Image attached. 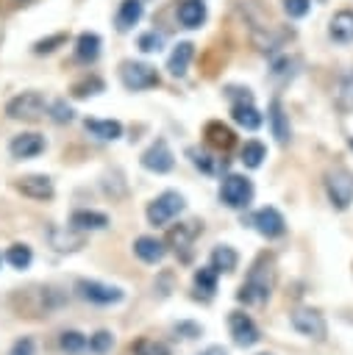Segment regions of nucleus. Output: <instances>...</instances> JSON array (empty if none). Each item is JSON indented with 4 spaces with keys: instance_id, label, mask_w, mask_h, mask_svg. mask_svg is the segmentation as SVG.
<instances>
[{
    "instance_id": "nucleus-1",
    "label": "nucleus",
    "mask_w": 353,
    "mask_h": 355,
    "mask_svg": "<svg viewBox=\"0 0 353 355\" xmlns=\"http://www.w3.org/2000/svg\"><path fill=\"white\" fill-rule=\"evenodd\" d=\"M272 283H275V263L270 255H261L247 269V277L242 280V286L236 291V300L242 305H264L272 294Z\"/></svg>"
},
{
    "instance_id": "nucleus-2",
    "label": "nucleus",
    "mask_w": 353,
    "mask_h": 355,
    "mask_svg": "<svg viewBox=\"0 0 353 355\" xmlns=\"http://www.w3.org/2000/svg\"><path fill=\"white\" fill-rule=\"evenodd\" d=\"M322 183H325L328 202H331L336 211H347V208L353 205V172H350V169L334 166V169L325 172Z\"/></svg>"
},
{
    "instance_id": "nucleus-3",
    "label": "nucleus",
    "mask_w": 353,
    "mask_h": 355,
    "mask_svg": "<svg viewBox=\"0 0 353 355\" xmlns=\"http://www.w3.org/2000/svg\"><path fill=\"white\" fill-rule=\"evenodd\" d=\"M253 194H256L253 180L245 178V175L231 172V175H225L222 183H220V202H222L225 208L242 211V208H247V205L253 202Z\"/></svg>"
},
{
    "instance_id": "nucleus-4",
    "label": "nucleus",
    "mask_w": 353,
    "mask_h": 355,
    "mask_svg": "<svg viewBox=\"0 0 353 355\" xmlns=\"http://www.w3.org/2000/svg\"><path fill=\"white\" fill-rule=\"evenodd\" d=\"M75 294L83 300V302H92V305H120L125 300V291L120 286H111V283H103V280H89V277H78L75 280Z\"/></svg>"
},
{
    "instance_id": "nucleus-5",
    "label": "nucleus",
    "mask_w": 353,
    "mask_h": 355,
    "mask_svg": "<svg viewBox=\"0 0 353 355\" xmlns=\"http://www.w3.org/2000/svg\"><path fill=\"white\" fill-rule=\"evenodd\" d=\"M186 208V200H183V194H178V191H161L156 200H150L147 202V208H145V216H147V222L153 225V227H164L167 222H172L181 211Z\"/></svg>"
},
{
    "instance_id": "nucleus-6",
    "label": "nucleus",
    "mask_w": 353,
    "mask_h": 355,
    "mask_svg": "<svg viewBox=\"0 0 353 355\" xmlns=\"http://www.w3.org/2000/svg\"><path fill=\"white\" fill-rule=\"evenodd\" d=\"M6 114L11 119L39 122L42 116H47V100L39 92H22V94H17V97H11L6 103Z\"/></svg>"
},
{
    "instance_id": "nucleus-7",
    "label": "nucleus",
    "mask_w": 353,
    "mask_h": 355,
    "mask_svg": "<svg viewBox=\"0 0 353 355\" xmlns=\"http://www.w3.org/2000/svg\"><path fill=\"white\" fill-rule=\"evenodd\" d=\"M289 322L300 336H306L311 341H325V336H328V322L317 308L300 305V308H295L289 313Z\"/></svg>"
},
{
    "instance_id": "nucleus-8",
    "label": "nucleus",
    "mask_w": 353,
    "mask_h": 355,
    "mask_svg": "<svg viewBox=\"0 0 353 355\" xmlns=\"http://www.w3.org/2000/svg\"><path fill=\"white\" fill-rule=\"evenodd\" d=\"M120 80L128 92H145V89L158 86V72H156V67H150L145 61H122Z\"/></svg>"
},
{
    "instance_id": "nucleus-9",
    "label": "nucleus",
    "mask_w": 353,
    "mask_h": 355,
    "mask_svg": "<svg viewBox=\"0 0 353 355\" xmlns=\"http://www.w3.org/2000/svg\"><path fill=\"white\" fill-rule=\"evenodd\" d=\"M242 222H247L258 236H264V239H281L284 233H286V219H284V214L278 211V208H272V205H264V208H258L256 214H250L247 219L242 216Z\"/></svg>"
},
{
    "instance_id": "nucleus-10",
    "label": "nucleus",
    "mask_w": 353,
    "mask_h": 355,
    "mask_svg": "<svg viewBox=\"0 0 353 355\" xmlns=\"http://www.w3.org/2000/svg\"><path fill=\"white\" fill-rule=\"evenodd\" d=\"M228 333H231L233 344L242 347V349H250V347H256V344L261 341L258 324H256L253 316L245 313V311H231V313H228Z\"/></svg>"
},
{
    "instance_id": "nucleus-11",
    "label": "nucleus",
    "mask_w": 353,
    "mask_h": 355,
    "mask_svg": "<svg viewBox=\"0 0 353 355\" xmlns=\"http://www.w3.org/2000/svg\"><path fill=\"white\" fill-rule=\"evenodd\" d=\"M200 233H203V222H178V227H172L167 233V247H172L178 252V258L183 263H189L192 261V244Z\"/></svg>"
},
{
    "instance_id": "nucleus-12",
    "label": "nucleus",
    "mask_w": 353,
    "mask_h": 355,
    "mask_svg": "<svg viewBox=\"0 0 353 355\" xmlns=\"http://www.w3.org/2000/svg\"><path fill=\"white\" fill-rule=\"evenodd\" d=\"M139 164H142V169H147V172H153V175H167V172H172L175 155H172L167 139H156V141L142 153Z\"/></svg>"
},
{
    "instance_id": "nucleus-13",
    "label": "nucleus",
    "mask_w": 353,
    "mask_h": 355,
    "mask_svg": "<svg viewBox=\"0 0 353 355\" xmlns=\"http://www.w3.org/2000/svg\"><path fill=\"white\" fill-rule=\"evenodd\" d=\"M14 189H17L22 197H31V200H39V202H47V200H53V194H56L53 180H50L47 175H42V172H31V175L17 178V180H14Z\"/></svg>"
},
{
    "instance_id": "nucleus-14",
    "label": "nucleus",
    "mask_w": 353,
    "mask_h": 355,
    "mask_svg": "<svg viewBox=\"0 0 353 355\" xmlns=\"http://www.w3.org/2000/svg\"><path fill=\"white\" fill-rule=\"evenodd\" d=\"M47 241H50V247L56 250V252H78V250H83V244H86V236L81 233V230H75V227H61V225H50L47 227Z\"/></svg>"
},
{
    "instance_id": "nucleus-15",
    "label": "nucleus",
    "mask_w": 353,
    "mask_h": 355,
    "mask_svg": "<svg viewBox=\"0 0 353 355\" xmlns=\"http://www.w3.org/2000/svg\"><path fill=\"white\" fill-rule=\"evenodd\" d=\"M44 147H47V141H44L42 133H17V136L8 141V153H11V158H17V161L36 158V155L44 153Z\"/></svg>"
},
{
    "instance_id": "nucleus-16",
    "label": "nucleus",
    "mask_w": 353,
    "mask_h": 355,
    "mask_svg": "<svg viewBox=\"0 0 353 355\" xmlns=\"http://www.w3.org/2000/svg\"><path fill=\"white\" fill-rule=\"evenodd\" d=\"M133 255L150 266L161 263L167 258V241H161L156 236H139V239H133Z\"/></svg>"
},
{
    "instance_id": "nucleus-17",
    "label": "nucleus",
    "mask_w": 353,
    "mask_h": 355,
    "mask_svg": "<svg viewBox=\"0 0 353 355\" xmlns=\"http://www.w3.org/2000/svg\"><path fill=\"white\" fill-rule=\"evenodd\" d=\"M267 122H270V130H272V136H275V141H278V144H286V141L292 139L289 116H286L284 103H281L278 97H275V100L270 103V108H267Z\"/></svg>"
},
{
    "instance_id": "nucleus-18",
    "label": "nucleus",
    "mask_w": 353,
    "mask_h": 355,
    "mask_svg": "<svg viewBox=\"0 0 353 355\" xmlns=\"http://www.w3.org/2000/svg\"><path fill=\"white\" fill-rule=\"evenodd\" d=\"M69 227L81 230V233H95V230H106L108 227V216L103 211H89V208H78L69 214Z\"/></svg>"
},
{
    "instance_id": "nucleus-19",
    "label": "nucleus",
    "mask_w": 353,
    "mask_h": 355,
    "mask_svg": "<svg viewBox=\"0 0 353 355\" xmlns=\"http://www.w3.org/2000/svg\"><path fill=\"white\" fill-rule=\"evenodd\" d=\"M231 116H233V122H236L239 128H245V130H258L261 122H264V116H261V111L253 105V100L231 103Z\"/></svg>"
},
{
    "instance_id": "nucleus-20",
    "label": "nucleus",
    "mask_w": 353,
    "mask_h": 355,
    "mask_svg": "<svg viewBox=\"0 0 353 355\" xmlns=\"http://www.w3.org/2000/svg\"><path fill=\"white\" fill-rule=\"evenodd\" d=\"M328 33H331L334 42L350 44V42H353V11H350V8L336 11V14L331 17V22H328Z\"/></svg>"
},
{
    "instance_id": "nucleus-21",
    "label": "nucleus",
    "mask_w": 353,
    "mask_h": 355,
    "mask_svg": "<svg viewBox=\"0 0 353 355\" xmlns=\"http://www.w3.org/2000/svg\"><path fill=\"white\" fill-rule=\"evenodd\" d=\"M334 105L339 114H350L353 111V69L342 72L336 78V86H334Z\"/></svg>"
},
{
    "instance_id": "nucleus-22",
    "label": "nucleus",
    "mask_w": 353,
    "mask_h": 355,
    "mask_svg": "<svg viewBox=\"0 0 353 355\" xmlns=\"http://www.w3.org/2000/svg\"><path fill=\"white\" fill-rule=\"evenodd\" d=\"M192 55H195V44H192V42H178L175 50H172L170 58H167V69H170V75H172V78H183L186 69H189Z\"/></svg>"
},
{
    "instance_id": "nucleus-23",
    "label": "nucleus",
    "mask_w": 353,
    "mask_h": 355,
    "mask_svg": "<svg viewBox=\"0 0 353 355\" xmlns=\"http://www.w3.org/2000/svg\"><path fill=\"white\" fill-rule=\"evenodd\" d=\"M178 22L183 28H200L206 22V3L203 0H181L178 3Z\"/></svg>"
},
{
    "instance_id": "nucleus-24",
    "label": "nucleus",
    "mask_w": 353,
    "mask_h": 355,
    "mask_svg": "<svg viewBox=\"0 0 353 355\" xmlns=\"http://www.w3.org/2000/svg\"><path fill=\"white\" fill-rule=\"evenodd\" d=\"M208 263L222 275H231L236 266H239V252L231 247V244H217L214 250H211V255H208Z\"/></svg>"
},
{
    "instance_id": "nucleus-25",
    "label": "nucleus",
    "mask_w": 353,
    "mask_h": 355,
    "mask_svg": "<svg viewBox=\"0 0 353 355\" xmlns=\"http://www.w3.org/2000/svg\"><path fill=\"white\" fill-rule=\"evenodd\" d=\"M142 14H145V6H142V0H122L120 3V8H117V31L120 33H125V31H131L139 19H142Z\"/></svg>"
},
{
    "instance_id": "nucleus-26",
    "label": "nucleus",
    "mask_w": 353,
    "mask_h": 355,
    "mask_svg": "<svg viewBox=\"0 0 353 355\" xmlns=\"http://www.w3.org/2000/svg\"><path fill=\"white\" fill-rule=\"evenodd\" d=\"M83 128L100 141H117L122 136V125L117 119H83Z\"/></svg>"
},
{
    "instance_id": "nucleus-27",
    "label": "nucleus",
    "mask_w": 353,
    "mask_h": 355,
    "mask_svg": "<svg viewBox=\"0 0 353 355\" xmlns=\"http://www.w3.org/2000/svg\"><path fill=\"white\" fill-rule=\"evenodd\" d=\"M97 55H100V36L97 33H89V31L81 33L75 39V58L81 64H92Z\"/></svg>"
},
{
    "instance_id": "nucleus-28",
    "label": "nucleus",
    "mask_w": 353,
    "mask_h": 355,
    "mask_svg": "<svg viewBox=\"0 0 353 355\" xmlns=\"http://www.w3.org/2000/svg\"><path fill=\"white\" fill-rule=\"evenodd\" d=\"M58 349L64 355H83L89 349V338L81 330H61L58 336Z\"/></svg>"
},
{
    "instance_id": "nucleus-29",
    "label": "nucleus",
    "mask_w": 353,
    "mask_h": 355,
    "mask_svg": "<svg viewBox=\"0 0 353 355\" xmlns=\"http://www.w3.org/2000/svg\"><path fill=\"white\" fill-rule=\"evenodd\" d=\"M195 288L208 300V297H214V291H217V283H220V272L208 263V266H200V269H195Z\"/></svg>"
},
{
    "instance_id": "nucleus-30",
    "label": "nucleus",
    "mask_w": 353,
    "mask_h": 355,
    "mask_svg": "<svg viewBox=\"0 0 353 355\" xmlns=\"http://www.w3.org/2000/svg\"><path fill=\"white\" fill-rule=\"evenodd\" d=\"M264 158H267V147H264L258 139H247V141L242 144V164H245L247 169H258V166L264 164Z\"/></svg>"
},
{
    "instance_id": "nucleus-31",
    "label": "nucleus",
    "mask_w": 353,
    "mask_h": 355,
    "mask_svg": "<svg viewBox=\"0 0 353 355\" xmlns=\"http://www.w3.org/2000/svg\"><path fill=\"white\" fill-rule=\"evenodd\" d=\"M131 355H172V349L158 341V338H150V336H139L133 344H131Z\"/></svg>"
},
{
    "instance_id": "nucleus-32",
    "label": "nucleus",
    "mask_w": 353,
    "mask_h": 355,
    "mask_svg": "<svg viewBox=\"0 0 353 355\" xmlns=\"http://www.w3.org/2000/svg\"><path fill=\"white\" fill-rule=\"evenodd\" d=\"M6 261H8L11 269H19V272H22V269H28V266L33 263V250H31L28 244H19V241H17V244H11V247L6 250Z\"/></svg>"
},
{
    "instance_id": "nucleus-33",
    "label": "nucleus",
    "mask_w": 353,
    "mask_h": 355,
    "mask_svg": "<svg viewBox=\"0 0 353 355\" xmlns=\"http://www.w3.org/2000/svg\"><path fill=\"white\" fill-rule=\"evenodd\" d=\"M206 139H208V144L228 150V147L233 144V130L225 128L222 122H208V125H206Z\"/></svg>"
},
{
    "instance_id": "nucleus-34",
    "label": "nucleus",
    "mask_w": 353,
    "mask_h": 355,
    "mask_svg": "<svg viewBox=\"0 0 353 355\" xmlns=\"http://www.w3.org/2000/svg\"><path fill=\"white\" fill-rule=\"evenodd\" d=\"M186 155H189V161L195 164V169H200L203 175H214V172H217V158H214L211 153H206V150H200V147H189Z\"/></svg>"
},
{
    "instance_id": "nucleus-35",
    "label": "nucleus",
    "mask_w": 353,
    "mask_h": 355,
    "mask_svg": "<svg viewBox=\"0 0 353 355\" xmlns=\"http://www.w3.org/2000/svg\"><path fill=\"white\" fill-rule=\"evenodd\" d=\"M47 116L56 125H67V122L75 119V111H72V105L67 100H53V103H47Z\"/></svg>"
},
{
    "instance_id": "nucleus-36",
    "label": "nucleus",
    "mask_w": 353,
    "mask_h": 355,
    "mask_svg": "<svg viewBox=\"0 0 353 355\" xmlns=\"http://www.w3.org/2000/svg\"><path fill=\"white\" fill-rule=\"evenodd\" d=\"M114 333L111 330H97V333H92L89 336V352H95V355H106V352H111L114 349Z\"/></svg>"
},
{
    "instance_id": "nucleus-37",
    "label": "nucleus",
    "mask_w": 353,
    "mask_h": 355,
    "mask_svg": "<svg viewBox=\"0 0 353 355\" xmlns=\"http://www.w3.org/2000/svg\"><path fill=\"white\" fill-rule=\"evenodd\" d=\"M106 86H103V80L97 78V75H92V78H86V80H78L75 86H72V94L75 97H92V94H100Z\"/></svg>"
},
{
    "instance_id": "nucleus-38",
    "label": "nucleus",
    "mask_w": 353,
    "mask_h": 355,
    "mask_svg": "<svg viewBox=\"0 0 353 355\" xmlns=\"http://www.w3.org/2000/svg\"><path fill=\"white\" fill-rule=\"evenodd\" d=\"M172 333L181 336V338H197V336H203V324H197L192 319H181V322L172 324Z\"/></svg>"
},
{
    "instance_id": "nucleus-39",
    "label": "nucleus",
    "mask_w": 353,
    "mask_h": 355,
    "mask_svg": "<svg viewBox=\"0 0 353 355\" xmlns=\"http://www.w3.org/2000/svg\"><path fill=\"white\" fill-rule=\"evenodd\" d=\"M161 44H164V36L156 33V31H147V33L139 36V50H142V53H158Z\"/></svg>"
},
{
    "instance_id": "nucleus-40",
    "label": "nucleus",
    "mask_w": 353,
    "mask_h": 355,
    "mask_svg": "<svg viewBox=\"0 0 353 355\" xmlns=\"http://www.w3.org/2000/svg\"><path fill=\"white\" fill-rule=\"evenodd\" d=\"M281 3H284L286 17H292V19L306 17V14H309V8H311V0H281Z\"/></svg>"
},
{
    "instance_id": "nucleus-41",
    "label": "nucleus",
    "mask_w": 353,
    "mask_h": 355,
    "mask_svg": "<svg viewBox=\"0 0 353 355\" xmlns=\"http://www.w3.org/2000/svg\"><path fill=\"white\" fill-rule=\"evenodd\" d=\"M67 42V33H53V36H47V39H39L36 44H33V53H53L58 44H64Z\"/></svg>"
},
{
    "instance_id": "nucleus-42",
    "label": "nucleus",
    "mask_w": 353,
    "mask_h": 355,
    "mask_svg": "<svg viewBox=\"0 0 353 355\" xmlns=\"http://www.w3.org/2000/svg\"><path fill=\"white\" fill-rule=\"evenodd\" d=\"M6 355H36V344H33L31 336H22V338H17V341L11 344V349H8Z\"/></svg>"
},
{
    "instance_id": "nucleus-43",
    "label": "nucleus",
    "mask_w": 353,
    "mask_h": 355,
    "mask_svg": "<svg viewBox=\"0 0 353 355\" xmlns=\"http://www.w3.org/2000/svg\"><path fill=\"white\" fill-rule=\"evenodd\" d=\"M292 67H295L292 58H275V61H272V75H275V78H292V75H295Z\"/></svg>"
},
{
    "instance_id": "nucleus-44",
    "label": "nucleus",
    "mask_w": 353,
    "mask_h": 355,
    "mask_svg": "<svg viewBox=\"0 0 353 355\" xmlns=\"http://www.w3.org/2000/svg\"><path fill=\"white\" fill-rule=\"evenodd\" d=\"M156 291H158L161 297H167V294L172 291V275H170V272H164V275L158 277V283H156Z\"/></svg>"
},
{
    "instance_id": "nucleus-45",
    "label": "nucleus",
    "mask_w": 353,
    "mask_h": 355,
    "mask_svg": "<svg viewBox=\"0 0 353 355\" xmlns=\"http://www.w3.org/2000/svg\"><path fill=\"white\" fill-rule=\"evenodd\" d=\"M200 355H228V349H225L222 344H211V347H206Z\"/></svg>"
},
{
    "instance_id": "nucleus-46",
    "label": "nucleus",
    "mask_w": 353,
    "mask_h": 355,
    "mask_svg": "<svg viewBox=\"0 0 353 355\" xmlns=\"http://www.w3.org/2000/svg\"><path fill=\"white\" fill-rule=\"evenodd\" d=\"M347 147H350V150H353V136H350V139H347Z\"/></svg>"
},
{
    "instance_id": "nucleus-47",
    "label": "nucleus",
    "mask_w": 353,
    "mask_h": 355,
    "mask_svg": "<svg viewBox=\"0 0 353 355\" xmlns=\"http://www.w3.org/2000/svg\"><path fill=\"white\" fill-rule=\"evenodd\" d=\"M261 355H270V352H261Z\"/></svg>"
}]
</instances>
